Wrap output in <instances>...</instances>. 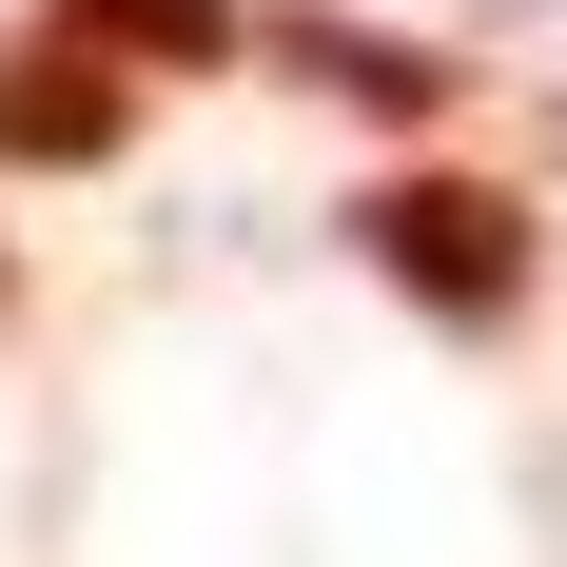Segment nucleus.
I'll list each match as a JSON object with an SVG mask.
<instances>
[{"label":"nucleus","mask_w":567,"mask_h":567,"mask_svg":"<svg viewBox=\"0 0 567 567\" xmlns=\"http://www.w3.org/2000/svg\"><path fill=\"white\" fill-rule=\"evenodd\" d=\"M352 255H372L411 313H451V333H509L528 275H548V235H528L509 176H372V196H352Z\"/></svg>","instance_id":"f257e3e1"},{"label":"nucleus","mask_w":567,"mask_h":567,"mask_svg":"<svg viewBox=\"0 0 567 567\" xmlns=\"http://www.w3.org/2000/svg\"><path fill=\"white\" fill-rule=\"evenodd\" d=\"M117 137H137V59H99V40H0V176H99Z\"/></svg>","instance_id":"f03ea898"},{"label":"nucleus","mask_w":567,"mask_h":567,"mask_svg":"<svg viewBox=\"0 0 567 567\" xmlns=\"http://www.w3.org/2000/svg\"><path fill=\"white\" fill-rule=\"evenodd\" d=\"M275 59L313 79V99H372V117H451V99H470L431 40H392V20H333V0H275Z\"/></svg>","instance_id":"7ed1b4c3"},{"label":"nucleus","mask_w":567,"mask_h":567,"mask_svg":"<svg viewBox=\"0 0 567 567\" xmlns=\"http://www.w3.org/2000/svg\"><path fill=\"white\" fill-rule=\"evenodd\" d=\"M59 40H99V59H137V79H216L235 40H255V20H235V0H40Z\"/></svg>","instance_id":"20e7f679"},{"label":"nucleus","mask_w":567,"mask_h":567,"mask_svg":"<svg viewBox=\"0 0 567 567\" xmlns=\"http://www.w3.org/2000/svg\"><path fill=\"white\" fill-rule=\"evenodd\" d=\"M548 137H567V99H548Z\"/></svg>","instance_id":"39448f33"},{"label":"nucleus","mask_w":567,"mask_h":567,"mask_svg":"<svg viewBox=\"0 0 567 567\" xmlns=\"http://www.w3.org/2000/svg\"><path fill=\"white\" fill-rule=\"evenodd\" d=\"M0 293H20V275H0Z\"/></svg>","instance_id":"423d86ee"}]
</instances>
